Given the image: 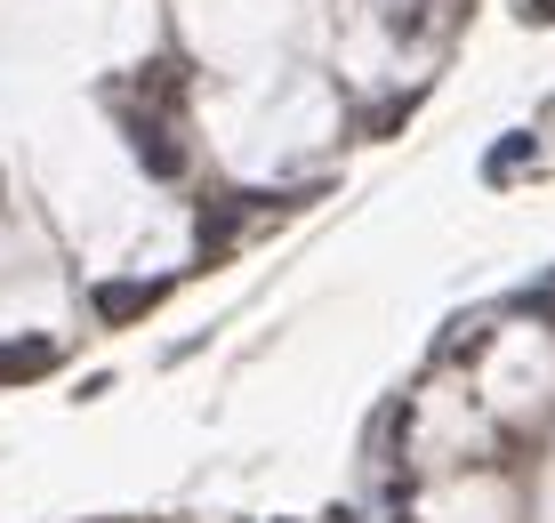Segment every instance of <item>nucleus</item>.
I'll return each instance as SVG.
<instances>
[{
    "mask_svg": "<svg viewBox=\"0 0 555 523\" xmlns=\"http://www.w3.org/2000/svg\"><path fill=\"white\" fill-rule=\"evenodd\" d=\"M162 290H169V282H105V290H98V322H138V315H153V306H162Z\"/></svg>",
    "mask_w": 555,
    "mask_h": 523,
    "instance_id": "nucleus-2",
    "label": "nucleus"
},
{
    "mask_svg": "<svg viewBox=\"0 0 555 523\" xmlns=\"http://www.w3.org/2000/svg\"><path fill=\"white\" fill-rule=\"evenodd\" d=\"M129 138H138V162L153 169V178H178V169H185V145H169L162 113H129Z\"/></svg>",
    "mask_w": 555,
    "mask_h": 523,
    "instance_id": "nucleus-1",
    "label": "nucleus"
},
{
    "mask_svg": "<svg viewBox=\"0 0 555 523\" xmlns=\"http://www.w3.org/2000/svg\"><path fill=\"white\" fill-rule=\"evenodd\" d=\"M49 371H56L49 339H9L0 346V386H25V379H49Z\"/></svg>",
    "mask_w": 555,
    "mask_h": 523,
    "instance_id": "nucleus-3",
    "label": "nucleus"
},
{
    "mask_svg": "<svg viewBox=\"0 0 555 523\" xmlns=\"http://www.w3.org/2000/svg\"><path fill=\"white\" fill-rule=\"evenodd\" d=\"M515 16L524 25H555V0H515Z\"/></svg>",
    "mask_w": 555,
    "mask_h": 523,
    "instance_id": "nucleus-5",
    "label": "nucleus"
},
{
    "mask_svg": "<svg viewBox=\"0 0 555 523\" xmlns=\"http://www.w3.org/2000/svg\"><path fill=\"white\" fill-rule=\"evenodd\" d=\"M524 162H531V138H507V145H491V162H483V169L500 178V169H524Z\"/></svg>",
    "mask_w": 555,
    "mask_h": 523,
    "instance_id": "nucleus-4",
    "label": "nucleus"
}]
</instances>
